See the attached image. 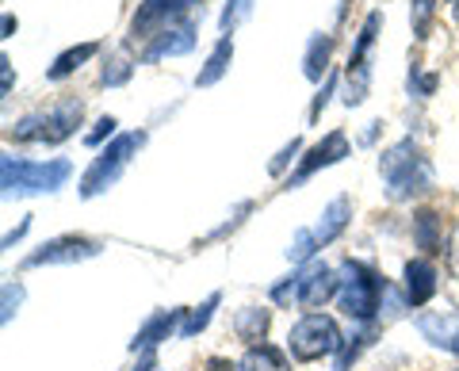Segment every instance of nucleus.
Here are the masks:
<instances>
[{
  "instance_id": "7",
  "label": "nucleus",
  "mask_w": 459,
  "mask_h": 371,
  "mask_svg": "<svg viewBox=\"0 0 459 371\" xmlns=\"http://www.w3.org/2000/svg\"><path fill=\"white\" fill-rule=\"evenodd\" d=\"M379 23H383V12H371L364 20L360 35H356V47H352V58H349V69H344V104L356 108L368 99V89H371V47H376V35H379Z\"/></svg>"
},
{
  "instance_id": "28",
  "label": "nucleus",
  "mask_w": 459,
  "mask_h": 371,
  "mask_svg": "<svg viewBox=\"0 0 459 371\" xmlns=\"http://www.w3.org/2000/svg\"><path fill=\"white\" fill-rule=\"evenodd\" d=\"M299 150H303V142H299V138H291V142H287V146H283V150L276 153V161L268 165V173H272V177H280L283 168H287V161H291V157H295Z\"/></svg>"
},
{
  "instance_id": "2",
  "label": "nucleus",
  "mask_w": 459,
  "mask_h": 371,
  "mask_svg": "<svg viewBox=\"0 0 459 371\" xmlns=\"http://www.w3.org/2000/svg\"><path fill=\"white\" fill-rule=\"evenodd\" d=\"M74 173V165L65 157H54V161H20V157H4V180L0 188L4 195H35V192H57Z\"/></svg>"
},
{
  "instance_id": "3",
  "label": "nucleus",
  "mask_w": 459,
  "mask_h": 371,
  "mask_svg": "<svg viewBox=\"0 0 459 371\" xmlns=\"http://www.w3.org/2000/svg\"><path fill=\"white\" fill-rule=\"evenodd\" d=\"M146 146V131H134V134H119L111 146L100 150V157L89 165V173L81 177V199H96L100 192H108L115 180L123 177V168L131 165V157Z\"/></svg>"
},
{
  "instance_id": "22",
  "label": "nucleus",
  "mask_w": 459,
  "mask_h": 371,
  "mask_svg": "<svg viewBox=\"0 0 459 371\" xmlns=\"http://www.w3.org/2000/svg\"><path fill=\"white\" fill-rule=\"evenodd\" d=\"M371 337H376V325H364L360 333H352L349 341H344V345H341V352H337V371H349L356 356H360V352L371 345Z\"/></svg>"
},
{
  "instance_id": "27",
  "label": "nucleus",
  "mask_w": 459,
  "mask_h": 371,
  "mask_svg": "<svg viewBox=\"0 0 459 371\" xmlns=\"http://www.w3.org/2000/svg\"><path fill=\"white\" fill-rule=\"evenodd\" d=\"M20 303H23V283L8 280L4 283V310H0V318L12 322V318H16V310H20Z\"/></svg>"
},
{
  "instance_id": "17",
  "label": "nucleus",
  "mask_w": 459,
  "mask_h": 371,
  "mask_svg": "<svg viewBox=\"0 0 459 371\" xmlns=\"http://www.w3.org/2000/svg\"><path fill=\"white\" fill-rule=\"evenodd\" d=\"M444 219L437 215V211H418L413 215V241H418V249L425 253H440L444 249Z\"/></svg>"
},
{
  "instance_id": "9",
  "label": "nucleus",
  "mask_w": 459,
  "mask_h": 371,
  "mask_svg": "<svg viewBox=\"0 0 459 371\" xmlns=\"http://www.w3.org/2000/svg\"><path fill=\"white\" fill-rule=\"evenodd\" d=\"M344 157H349V138H344L341 131H329V134L318 142V146H310V150H307V157L299 161L295 173L287 177L283 188H299V184H307L314 173H318V168L337 165V161H344Z\"/></svg>"
},
{
  "instance_id": "33",
  "label": "nucleus",
  "mask_w": 459,
  "mask_h": 371,
  "mask_svg": "<svg viewBox=\"0 0 459 371\" xmlns=\"http://www.w3.org/2000/svg\"><path fill=\"white\" fill-rule=\"evenodd\" d=\"M0 77H4V96L12 92V62L8 58H0Z\"/></svg>"
},
{
  "instance_id": "14",
  "label": "nucleus",
  "mask_w": 459,
  "mask_h": 371,
  "mask_svg": "<svg viewBox=\"0 0 459 371\" xmlns=\"http://www.w3.org/2000/svg\"><path fill=\"white\" fill-rule=\"evenodd\" d=\"M418 330L433 341V345L440 349H448L459 356V314H421L418 318Z\"/></svg>"
},
{
  "instance_id": "4",
  "label": "nucleus",
  "mask_w": 459,
  "mask_h": 371,
  "mask_svg": "<svg viewBox=\"0 0 459 371\" xmlns=\"http://www.w3.org/2000/svg\"><path fill=\"white\" fill-rule=\"evenodd\" d=\"M84 104L81 99H62L50 111H35V116H23L16 126H12V138L16 142H47V146H57L81 126Z\"/></svg>"
},
{
  "instance_id": "12",
  "label": "nucleus",
  "mask_w": 459,
  "mask_h": 371,
  "mask_svg": "<svg viewBox=\"0 0 459 371\" xmlns=\"http://www.w3.org/2000/svg\"><path fill=\"white\" fill-rule=\"evenodd\" d=\"M349 219H352V203H349V195H337L333 203H329V207L322 211L318 226H310V237H314V246H318V249H325L329 241H337V237L344 234V226H349Z\"/></svg>"
},
{
  "instance_id": "15",
  "label": "nucleus",
  "mask_w": 459,
  "mask_h": 371,
  "mask_svg": "<svg viewBox=\"0 0 459 371\" xmlns=\"http://www.w3.org/2000/svg\"><path fill=\"white\" fill-rule=\"evenodd\" d=\"M184 314H188V310H161V314H153V318H150V322L134 333L131 349H134V352H150L153 345H161V341H169V337H172V330H177V322L184 318Z\"/></svg>"
},
{
  "instance_id": "32",
  "label": "nucleus",
  "mask_w": 459,
  "mask_h": 371,
  "mask_svg": "<svg viewBox=\"0 0 459 371\" xmlns=\"http://www.w3.org/2000/svg\"><path fill=\"white\" fill-rule=\"evenodd\" d=\"M207 371H238V364L222 360V356H211V360H207Z\"/></svg>"
},
{
  "instance_id": "13",
  "label": "nucleus",
  "mask_w": 459,
  "mask_h": 371,
  "mask_svg": "<svg viewBox=\"0 0 459 371\" xmlns=\"http://www.w3.org/2000/svg\"><path fill=\"white\" fill-rule=\"evenodd\" d=\"M433 295H437V268H433V261H425V256L406 261V298H410V306H425Z\"/></svg>"
},
{
  "instance_id": "24",
  "label": "nucleus",
  "mask_w": 459,
  "mask_h": 371,
  "mask_svg": "<svg viewBox=\"0 0 459 371\" xmlns=\"http://www.w3.org/2000/svg\"><path fill=\"white\" fill-rule=\"evenodd\" d=\"M134 73V62L126 58V54H115V58L104 65V73H100V81L108 84V89H119V84H126Z\"/></svg>"
},
{
  "instance_id": "25",
  "label": "nucleus",
  "mask_w": 459,
  "mask_h": 371,
  "mask_svg": "<svg viewBox=\"0 0 459 371\" xmlns=\"http://www.w3.org/2000/svg\"><path fill=\"white\" fill-rule=\"evenodd\" d=\"M249 12H253V0H226L222 20H219V31L230 35L238 23H246V20H249Z\"/></svg>"
},
{
  "instance_id": "31",
  "label": "nucleus",
  "mask_w": 459,
  "mask_h": 371,
  "mask_svg": "<svg viewBox=\"0 0 459 371\" xmlns=\"http://www.w3.org/2000/svg\"><path fill=\"white\" fill-rule=\"evenodd\" d=\"M27 230H31V219H23V222L16 226V230H12V234H4V246H16V241H20Z\"/></svg>"
},
{
  "instance_id": "19",
  "label": "nucleus",
  "mask_w": 459,
  "mask_h": 371,
  "mask_svg": "<svg viewBox=\"0 0 459 371\" xmlns=\"http://www.w3.org/2000/svg\"><path fill=\"white\" fill-rule=\"evenodd\" d=\"M96 50H100L96 42H81V47H69L65 54H57V58H54V65L47 69V77H50V81H65V77H74L77 69H81L84 62H89Z\"/></svg>"
},
{
  "instance_id": "20",
  "label": "nucleus",
  "mask_w": 459,
  "mask_h": 371,
  "mask_svg": "<svg viewBox=\"0 0 459 371\" xmlns=\"http://www.w3.org/2000/svg\"><path fill=\"white\" fill-rule=\"evenodd\" d=\"M238 371H287V356L272 345H249V352L238 360Z\"/></svg>"
},
{
  "instance_id": "16",
  "label": "nucleus",
  "mask_w": 459,
  "mask_h": 371,
  "mask_svg": "<svg viewBox=\"0 0 459 371\" xmlns=\"http://www.w3.org/2000/svg\"><path fill=\"white\" fill-rule=\"evenodd\" d=\"M230 62H234V39L222 35L219 42H214V50H211V58L204 62V69L195 73V89H211V84H219L226 77Z\"/></svg>"
},
{
  "instance_id": "11",
  "label": "nucleus",
  "mask_w": 459,
  "mask_h": 371,
  "mask_svg": "<svg viewBox=\"0 0 459 371\" xmlns=\"http://www.w3.org/2000/svg\"><path fill=\"white\" fill-rule=\"evenodd\" d=\"M341 295V272L329 264H314L310 272H303V291H299V306H307L310 314L322 310L329 298Z\"/></svg>"
},
{
  "instance_id": "30",
  "label": "nucleus",
  "mask_w": 459,
  "mask_h": 371,
  "mask_svg": "<svg viewBox=\"0 0 459 371\" xmlns=\"http://www.w3.org/2000/svg\"><path fill=\"white\" fill-rule=\"evenodd\" d=\"M337 89V73H329V81H325V89L318 92V96H314V104H310V119H318L322 116V108L329 104V92H333Z\"/></svg>"
},
{
  "instance_id": "18",
  "label": "nucleus",
  "mask_w": 459,
  "mask_h": 371,
  "mask_svg": "<svg viewBox=\"0 0 459 371\" xmlns=\"http://www.w3.org/2000/svg\"><path fill=\"white\" fill-rule=\"evenodd\" d=\"M268 310H261V306H246L234 318V333L246 341V345H264V333H268Z\"/></svg>"
},
{
  "instance_id": "29",
  "label": "nucleus",
  "mask_w": 459,
  "mask_h": 371,
  "mask_svg": "<svg viewBox=\"0 0 459 371\" xmlns=\"http://www.w3.org/2000/svg\"><path fill=\"white\" fill-rule=\"evenodd\" d=\"M108 134H115V119H111V116H104V119H96V126H92V131H89V138H84V142H89V146H100V142H104Z\"/></svg>"
},
{
  "instance_id": "8",
  "label": "nucleus",
  "mask_w": 459,
  "mask_h": 371,
  "mask_svg": "<svg viewBox=\"0 0 459 371\" xmlns=\"http://www.w3.org/2000/svg\"><path fill=\"white\" fill-rule=\"evenodd\" d=\"M104 249V241L96 237H84V234H65V237H54L47 241L42 249H35L31 256L23 261V268H42V264H77V261H92Z\"/></svg>"
},
{
  "instance_id": "5",
  "label": "nucleus",
  "mask_w": 459,
  "mask_h": 371,
  "mask_svg": "<svg viewBox=\"0 0 459 371\" xmlns=\"http://www.w3.org/2000/svg\"><path fill=\"white\" fill-rule=\"evenodd\" d=\"M341 345H344L341 325L329 318V314H303V318L291 325V333H287V352L303 364L333 356V352H341Z\"/></svg>"
},
{
  "instance_id": "21",
  "label": "nucleus",
  "mask_w": 459,
  "mask_h": 371,
  "mask_svg": "<svg viewBox=\"0 0 459 371\" xmlns=\"http://www.w3.org/2000/svg\"><path fill=\"white\" fill-rule=\"evenodd\" d=\"M329 54H333V35H314L307 47V62H303L310 81H322V73L329 69Z\"/></svg>"
},
{
  "instance_id": "1",
  "label": "nucleus",
  "mask_w": 459,
  "mask_h": 371,
  "mask_svg": "<svg viewBox=\"0 0 459 371\" xmlns=\"http://www.w3.org/2000/svg\"><path fill=\"white\" fill-rule=\"evenodd\" d=\"M379 177H383L386 199H394V203H406V199L425 195L433 188V165H429V157L413 146V138H402L394 146L383 150Z\"/></svg>"
},
{
  "instance_id": "6",
  "label": "nucleus",
  "mask_w": 459,
  "mask_h": 371,
  "mask_svg": "<svg viewBox=\"0 0 459 371\" xmlns=\"http://www.w3.org/2000/svg\"><path fill=\"white\" fill-rule=\"evenodd\" d=\"M386 295V283L360 261L341 264V310L356 322H371L379 310V298Z\"/></svg>"
},
{
  "instance_id": "35",
  "label": "nucleus",
  "mask_w": 459,
  "mask_h": 371,
  "mask_svg": "<svg viewBox=\"0 0 459 371\" xmlns=\"http://www.w3.org/2000/svg\"><path fill=\"white\" fill-rule=\"evenodd\" d=\"M153 364H157V356H153V352H142V360H138L134 371H153Z\"/></svg>"
},
{
  "instance_id": "10",
  "label": "nucleus",
  "mask_w": 459,
  "mask_h": 371,
  "mask_svg": "<svg viewBox=\"0 0 459 371\" xmlns=\"http://www.w3.org/2000/svg\"><path fill=\"white\" fill-rule=\"evenodd\" d=\"M195 47V23H172L165 31H157L150 39V47L142 50V62H161V58H180Z\"/></svg>"
},
{
  "instance_id": "26",
  "label": "nucleus",
  "mask_w": 459,
  "mask_h": 371,
  "mask_svg": "<svg viewBox=\"0 0 459 371\" xmlns=\"http://www.w3.org/2000/svg\"><path fill=\"white\" fill-rule=\"evenodd\" d=\"M433 0H413V8H410V20H413V35L425 39L429 35V20H433Z\"/></svg>"
},
{
  "instance_id": "23",
  "label": "nucleus",
  "mask_w": 459,
  "mask_h": 371,
  "mask_svg": "<svg viewBox=\"0 0 459 371\" xmlns=\"http://www.w3.org/2000/svg\"><path fill=\"white\" fill-rule=\"evenodd\" d=\"M219 291H214L211 298H207V303L204 306H195V310H188V314H184V325H180V337H195V333H204L207 330V322H211V310L214 306H219Z\"/></svg>"
},
{
  "instance_id": "34",
  "label": "nucleus",
  "mask_w": 459,
  "mask_h": 371,
  "mask_svg": "<svg viewBox=\"0 0 459 371\" xmlns=\"http://www.w3.org/2000/svg\"><path fill=\"white\" fill-rule=\"evenodd\" d=\"M448 256H452V272L459 276V234L452 237V249H448Z\"/></svg>"
}]
</instances>
